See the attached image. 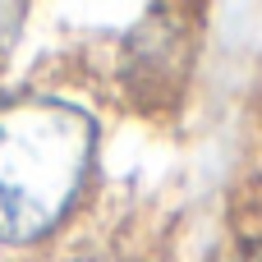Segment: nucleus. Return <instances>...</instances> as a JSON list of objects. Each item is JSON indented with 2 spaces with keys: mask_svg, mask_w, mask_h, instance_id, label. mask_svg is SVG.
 I'll return each instance as SVG.
<instances>
[{
  "mask_svg": "<svg viewBox=\"0 0 262 262\" xmlns=\"http://www.w3.org/2000/svg\"><path fill=\"white\" fill-rule=\"evenodd\" d=\"M97 166V120L64 97L0 101V249L51 239L83 203Z\"/></svg>",
  "mask_w": 262,
  "mask_h": 262,
  "instance_id": "nucleus-1",
  "label": "nucleus"
}]
</instances>
